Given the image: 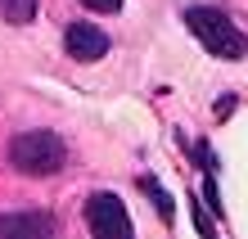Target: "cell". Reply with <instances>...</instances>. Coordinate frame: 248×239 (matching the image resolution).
Instances as JSON below:
<instances>
[{
	"instance_id": "cell-1",
	"label": "cell",
	"mask_w": 248,
	"mask_h": 239,
	"mask_svg": "<svg viewBox=\"0 0 248 239\" xmlns=\"http://www.w3.org/2000/svg\"><path fill=\"white\" fill-rule=\"evenodd\" d=\"M185 23H189V32H194L199 41H203V50L208 54H217V59H244L248 54V36L239 32L235 23L226 18L221 9H208V5H194L185 14Z\"/></svg>"
},
{
	"instance_id": "cell-2",
	"label": "cell",
	"mask_w": 248,
	"mask_h": 239,
	"mask_svg": "<svg viewBox=\"0 0 248 239\" xmlns=\"http://www.w3.org/2000/svg\"><path fill=\"white\" fill-rule=\"evenodd\" d=\"M9 162L23 176H54V172H63L68 149L54 131H23V136L9 140Z\"/></svg>"
},
{
	"instance_id": "cell-3",
	"label": "cell",
	"mask_w": 248,
	"mask_h": 239,
	"mask_svg": "<svg viewBox=\"0 0 248 239\" xmlns=\"http://www.w3.org/2000/svg\"><path fill=\"white\" fill-rule=\"evenodd\" d=\"M86 226L99 239H126L131 235V217H126L118 194H95V199L86 203Z\"/></svg>"
},
{
	"instance_id": "cell-4",
	"label": "cell",
	"mask_w": 248,
	"mask_h": 239,
	"mask_svg": "<svg viewBox=\"0 0 248 239\" xmlns=\"http://www.w3.org/2000/svg\"><path fill=\"white\" fill-rule=\"evenodd\" d=\"M63 46L72 59H81V64H95V59H104L108 54V36L99 32L95 23H72L68 32H63Z\"/></svg>"
},
{
	"instance_id": "cell-5",
	"label": "cell",
	"mask_w": 248,
	"mask_h": 239,
	"mask_svg": "<svg viewBox=\"0 0 248 239\" xmlns=\"http://www.w3.org/2000/svg\"><path fill=\"white\" fill-rule=\"evenodd\" d=\"M54 221L46 212H0V239H46Z\"/></svg>"
},
{
	"instance_id": "cell-6",
	"label": "cell",
	"mask_w": 248,
	"mask_h": 239,
	"mask_svg": "<svg viewBox=\"0 0 248 239\" xmlns=\"http://www.w3.org/2000/svg\"><path fill=\"white\" fill-rule=\"evenodd\" d=\"M0 18L14 23V27L32 23V18H36V0H0Z\"/></svg>"
},
{
	"instance_id": "cell-7",
	"label": "cell",
	"mask_w": 248,
	"mask_h": 239,
	"mask_svg": "<svg viewBox=\"0 0 248 239\" xmlns=\"http://www.w3.org/2000/svg\"><path fill=\"white\" fill-rule=\"evenodd\" d=\"M86 9H95V14H113V9H122V0H81Z\"/></svg>"
}]
</instances>
